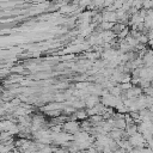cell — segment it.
Returning <instances> with one entry per match:
<instances>
[{
  "label": "cell",
  "mask_w": 153,
  "mask_h": 153,
  "mask_svg": "<svg viewBox=\"0 0 153 153\" xmlns=\"http://www.w3.org/2000/svg\"><path fill=\"white\" fill-rule=\"evenodd\" d=\"M62 129L66 131V133H68V134H74V133H76V131H79L80 130V123H78L76 121H67V122H65V123H62Z\"/></svg>",
  "instance_id": "obj_1"
},
{
  "label": "cell",
  "mask_w": 153,
  "mask_h": 153,
  "mask_svg": "<svg viewBox=\"0 0 153 153\" xmlns=\"http://www.w3.org/2000/svg\"><path fill=\"white\" fill-rule=\"evenodd\" d=\"M84 103H85V106L87 109H91V108H93L94 105H97L99 103V97L93 96V94H88V97L84 100Z\"/></svg>",
  "instance_id": "obj_2"
}]
</instances>
